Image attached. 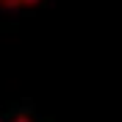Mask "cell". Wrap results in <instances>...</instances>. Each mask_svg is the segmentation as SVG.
Masks as SVG:
<instances>
[{
	"label": "cell",
	"instance_id": "cell-1",
	"mask_svg": "<svg viewBox=\"0 0 122 122\" xmlns=\"http://www.w3.org/2000/svg\"><path fill=\"white\" fill-rule=\"evenodd\" d=\"M42 0H0V8H8V11H17V8H33L39 6Z\"/></svg>",
	"mask_w": 122,
	"mask_h": 122
},
{
	"label": "cell",
	"instance_id": "cell-2",
	"mask_svg": "<svg viewBox=\"0 0 122 122\" xmlns=\"http://www.w3.org/2000/svg\"><path fill=\"white\" fill-rule=\"evenodd\" d=\"M11 122H33V119H30L28 114H20V117H14V119H11Z\"/></svg>",
	"mask_w": 122,
	"mask_h": 122
},
{
	"label": "cell",
	"instance_id": "cell-3",
	"mask_svg": "<svg viewBox=\"0 0 122 122\" xmlns=\"http://www.w3.org/2000/svg\"><path fill=\"white\" fill-rule=\"evenodd\" d=\"M0 122H3V119H0Z\"/></svg>",
	"mask_w": 122,
	"mask_h": 122
}]
</instances>
